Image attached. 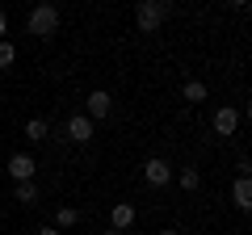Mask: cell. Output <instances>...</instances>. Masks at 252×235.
I'll use <instances>...</instances> for the list:
<instances>
[{"label":"cell","instance_id":"obj_1","mask_svg":"<svg viewBox=\"0 0 252 235\" xmlns=\"http://www.w3.org/2000/svg\"><path fill=\"white\" fill-rule=\"evenodd\" d=\"M26 29H30L34 38H55V34H59V9H55L51 0L34 4V9H30V17H26Z\"/></svg>","mask_w":252,"mask_h":235},{"label":"cell","instance_id":"obj_2","mask_svg":"<svg viewBox=\"0 0 252 235\" xmlns=\"http://www.w3.org/2000/svg\"><path fill=\"white\" fill-rule=\"evenodd\" d=\"M164 17H168V0H139V4H135L139 34H156V29L164 26Z\"/></svg>","mask_w":252,"mask_h":235},{"label":"cell","instance_id":"obj_3","mask_svg":"<svg viewBox=\"0 0 252 235\" xmlns=\"http://www.w3.org/2000/svg\"><path fill=\"white\" fill-rule=\"evenodd\" d=\"M240 118H244V114H240L235 105H219L215 118H210V126H215V135L227 139V135H235V130H240Z\"/></svg>","mask_w":252,"mask_h":235},{"label":"cell","instance_id":"obj_4","mask_svg":"<svg viewBox=\"0 0 252 235\" xmlns=\"http://www.w3.org/2000/svg\"><path fill=\"white\" fill-rule=\"evenodd\" d=\"M143 181L152 185V189H164V185L172 181V164H168V160H160V155H152V160L143 164Z\"/></svg>","mask_w":252,"mask_h":235},{"label":"cell","instance_id":"obj_5","mask_svg":"<svg viewBox=\"0 0 252 235\" xmlns=\"http://www.w3.org/2000/svg\"><path fill=\"white\" fill-rule=\"evenodd\" d=\"M4 172L13 176V185H17V181H34V172H38V160H34V155H26V151H17V155L9 160V168H4Z\"/></svg>","mask_w":252,"mask_h":235},{"label":"cell","instance_id":"obj_6","mask_svg":"<svg viewBox=\"0 0 252 235\" xmlns=\"http://www.w3.org/2000/svg\"><path fill=\"white\" fill-rule=\"evenodd\" d=\"M135 218H139V210L130 206V202H114V210H109V227H114V231H130Z\"/></svg>","mask_w":252,"mask_h":235},{"label":"cell","instance_id":"obj_7","mask_svg":"<svg viewBox=\"0 0 252 235\" xmlns=\"http://www.w3.org/2000/svg\"><path fill=\"white\" fill-rule=\"evenodd\" d=\"M231 202H235V210H240V214H248V210H252V181H248V172H240V176H235Z\"/></svg>","mask_w":252,"mask_h":235},{"label":"cell","instance_id":"obj_8","mask_svg":"<svg viewBox=\"0 0 252 235\" xmlns=\"http://www.w3.org/2000/svg\"><path fill=\"white\" fill-rule=\"evenodd\" d=\"M67 139L72 143H93V118H84V114H76V118H67Z\"/></svg>","mask_w":252,"mask_h":235},{"label":"cell","instance_id":"obj_9","mask_svg":"<svg viewBox=\"0 0 252 235\" xmlns=\"http://www.w3.org/2000/svg\"><path fill=\"white\" fill-rule=\"evenodd\" d=\"M84 105H89V114H84V118H93V122H97V118H105L109 109H114V97H109L105 88H93V92H89V101H84Z\"/></svg>","mask_w":252,"mask_h":235},{"label":"cell","instance_id":"obj_10","mask_svg":"<svg viewBox=\"0 0 252 235\" xmlns=\"http://www.w3.org/2000/svg\"><path fill=\"white\" fill-rule=\"evenodd\" d=\"M172 176H177V185H181L185 193H193V189L202 185V172H198V168H172Z\"/></svg>","mask_w":252,"mask_h":235},{"label":"cell","instance_id":"obj_11","mask_svg":"<svg viewBox=\"0 0 252 235\" xmlns=\"http://www.w3.org/2000/svg\"><path fill=\"white\" fill-rule=\"evenodd\" d=\"M76 223H80V210H76V206H59V210H55V231H67V227H76Z\"/></svg>","mask_w":252,"mask_h":235},{"label":"cell","instance_id":"obj_12","mask_svg":"<svg viewBox=\"0 0 252 235\" xmlns=\"http://www.w3.org/2000/svg\"><path fill=\"white\" fill-rule=\"evenodd\" d=\"M13 202L34 206V202H38V185H34V181H17V185H13Z\"/></svg>","mask_w":252,"mask_h":235},{"label":"cell","instance_id":"obj_13","mask_svg":"<svg viewBox=\"0 0 252 235\" xmlns=\"http://www.w3.org/2000/svg\"><path fill=\"white\" fill-rule=\"evenodd\" d=\"M46 135H51V126H46L42 118H30V122H26V139H30V143H42Z\"/></svg>","mask_w":252,"mask_h":235},{"label":"cell","instance_id":"obj_14","mask_svg":"<svg viewBox=\"0 0 252 235\" xmlns=\"http://www.w3.org/2000/svg\"><path fill=\"white\" fill-rule=\"evenodd\" d=\"M181 97L193 101V105H202V101H206V84H202V80H189L185 88H181Z\"/></svg>","mask_w":252,"mask_h":235},{"label":"cell","instance_id":"obj_15","mask_svg":"<svg viewBox=\"0 0 252 235\" xmlns=\"http://www.w3.org/2000/svg\"><path fill=\"white\" fill-rule=\"evenodd\" d=\"M13 59H17V46L0 38V72H9V67H13Z\"/></svg>","mask_w":252,"mask_h":235},{"label":"cell","instance_id":"obj_16","mask_svg":"<svg viewBox=\"0 0 252 235\" xmlns=\"http://www.w3.org/2000/svg\"><path fill=\"white\" fill-rule=\"evenodd\" d=\"M9 34V17H4V13H0V38Z\"/></svg>","mask_w":252,"mask_h":235},{"label":"cell","instance_id":"obj_17","mask_svg":"<svg viewBox=\"0 0 252 235\" xmlns=\"http://www.w3.org/2000/svg\"><path fill=\"white\" fill-rule=\"evenodd\" d=\"M34 235H59V231H55V227H38Z\"/></svg>","mask_w":252,"mask_h":235},{"label":"cell","instance_id":"obj_18","mask_svg":"<svg viewBox=\"0 0 252 235\" xmlns=\"http://www.w3.org/2000/svg\"><path fill=\"white\" fill-rule=\"evenodd\" d=\"M227 4H231V9H244V4H248V0H227Z\"/></svg>","mask_w":252,"mask_h":235},{"label":"cell","instance_id":"obj_19","mask_svg":"<svg viewBox=\"0 0 252 235\" xmlns=\"http://www.w3.org/2000/svg\"><path fill=\"white\" fill-rule=\"evenodd\" d=\"M156 235H181V231H172V227H168V231H156Z\"/></svg>","mask_w":252,"mask_h":235},{"label":"cell","instance_id":"obj_20","mask_svg":"<svg viewBox=\"0 0 252 235\" xmlns=\"http://www.w3.org/2000/svg\"><path fill=\"white\" fill-rule=\"evenodd\" d=\"M101 235H122V231H114V227H109V231H101Z\"/></svg>","mask_w":252,"mask_h":235}]
</instances>
